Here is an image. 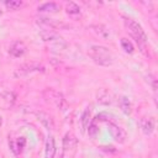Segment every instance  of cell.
Listing matches in <instances>:
<instances>
[{"instance_id":"9a60e30c","label":"cell","mask_w":158,"mask_h":158,"mask_svg":"<svg viewBox=\"0 0 158 158\" xmlns=\"http://www.w3.org/2000/svg\"><path fill=\"white\" fill-rule=\"evenodd\" d=\"M59 10V5L56 2H44L38 6L40 12H57Z\"/></svg>"},{"instance_id":"ac0fdd59","label":"cell","mask_w":158,"mask_h":158,"mask_svg":"<svg viewBox=\"0 0 158 158\" xmlns=\"http://www.w3.org/2000/svg\"><path fill=\"white\" fill-rule=\"evenodd\" d=\"M89 118H90V110L89 109H85L84 112H83V115H81V127H83V130L88 128V126H89Z\"/></svg>"},{"instance_id":"3957f363","label":"cell","mask_w":158,"mask_h":158,"mask_svg":"<svg viewBox=\"0 0 158 158\" xmlns=\"http://www.w3.org/2000/svg\"><path fill=\"white\" fill-rule=\"evenodd\" d=\"M123 21H125V25L127 26V28L130 30L131 35L136 38L137 42H142V43H146L147 42V36H146L142 26L137 21H135V20H132L130 17H125Z\"/></svg>"},{"instance_id":"ffe728a7","label":"cell","mask_w":158,"mask_h":158,"mask_svg":"<svg viewBox=\"0 0 158 158\" xmlns=\"http://www.w3.org/2000/svg\"><path fill=\"white\" fill-rule=\"evenodd\" d=\"M121 46L125 49V52H127V53H132L133 52V44L127 38H122L121 40Z\"/></svg>"},{"instance_id":"52a82bcc","label":"cell","mask_w":158,"mask_h":158,"mask_svg":"<svg viewBox=\"0 0 158 158\" xmlns=\"http://www.w3.org/2000/svg\"><path fill=\"white\" fill-rule=\"evenodd\" d=\"M107 127H109V132H110V135L112 136V138H114L115 141H117V142H120V143L125 142L126 132H125L120 126H117V125H115V123L109 122Z\"/></svg>"},{"instance_id":"2e32d148","label":"cell","mask_w":158,"mask_h":158,"mask_svg":"<svg viewBox=\"0 0 158 158\" xmlns=\"http://www.w3.org/2000/svg\"><path fill=\"white\" fill-rule=\"evenodd\" d=\"M118 105L121 107V110L126 114V115H130L131 111H132V105H131V101L126 98V96H121L118 99Z\"/></svg>"},{"instance_id":"44dd1931","label":"cell","mask_w":158,"mask_h":158,"mask_svg":"<svg viewBox=\"0 0 158 158\" xmlns=\"http://www.w3.org/2000/svg\"><path fill=\"white\" fill-rule=\"evenodd\" d=\"M89 128H88V133H89V136L90 137H96V135H98V132H99V128H98V126L94 123V122H91V123H89V126H88Z\"/></svg>"},{"instance_id":"4fadbf2b","label":"cell","mask_w":158,"mask_h":158,"mask_svg":"<svg viewBox=\"0 0 158 158\" xmlns=\"http://www.w3.org/2000/svg\"><path fill=\"white\" fill-rule=\"evenodd\" d=\"M65 11H67V14H68L69 16H72V17H78V16H80V7H79L78 4L73 2V1L67 2V5H65Z\"/></svg>"},{"instance_id":"d6986e66","label":"cell","mask_w":158,"mask_h":158,"mask_svg":"<svg viewBox=\"0 0 158 158\" xmlns=\"http://www.w3.org/2000/svg\"><path fill=\"white\" fill-rule=\"evenodd\" d=\"M21 5H22V1H20V0H6L5 1V6L10 10H16Z\"/></svg>"},{"instance_id":"6da1fadb","label":"cell","mask_w":158,"mask_h":158,"mask_svg":"<svg viewBox=\"0 0 158 158\" xmlns=\"http://www.w3.org/2000/svg\"><path fill=\"white\" fill-rule=\"evenodd\" d=\"M88 54L99 65L109 67V65L112 64V54L109 51V48H106L104 46H99V44L90 46L89 51H88Z\"/></svg>"},{"instance_id":"5b68a950","label":"cell","mask_w":158,"mask_h":158,"mask_svg":"<svg viewBox=\"0 0 158 158\" xmlns=\"http://www.w3.org/2000/svg\"><path fill=\"white\" fill-rule=\"evenodd\" d=\"M37 23L41 25L42 27H46L47 30H60V28H65V23H63L62 21L54 20V19H49V17H38L37 19Z\"/></svg>"},{"instance_id":"8fae6325","label":"cell","mask_w":158,"mask_h":158,"mask_svg":"<svg viewBox=\"0 0 158 158\" xmlns=\"http://www.w3.org/2000/svg\"><path fill=\"white\" fill-rule=\"evenodd\" d=\"M56 154V141L53 136H49L47 142H46V149H44V156L46 158H53Z\"/></svg>"},{"instance_id":"30bf717a","label":"cell","mask_w":158,"mask_h":158,"mask_svg":"<svg viewBox=\"0 0 158 158\" xmlns=\"http://www.w3.org/2000/svg\"><path fill=\"white\" fill-rule=\"evenodd\" d=\"M139 127L146 136H149L154 130V120L153 118H142L139 121Z\"/></svg>"},{"instance_id":"d4e9b609","label":"cell","mask_w":158,"mask_h":158,"mask_svg":"<svg viewBox=\"0 0 158 158\" xmlns=\"http://www.w3.org/2000/svg\"><path fill=\"white\" fill-rule=\"evenodd\" d=\"M0 15H1V9H0Z\"/></svg>"},{"instance_id":"7c38bea8","label":"cell","mask_w":158,"mask_h":158,"mask_svg":"<svg viewBox=\"0 0 158 158\" xmlns=\"http://www.w3.org/2000/svg\"><path fill=\"white\" fill-rule=\"evenodd\" d=\"M90 30H91L96 36H99L100 38L106 40V38L110 37V32H109V30H107L104 25H93V26L90 27Z\"/></svg>"},{"instance_id":"7a4b0ae2","label":"cell","mask_w":158,"mask_h":158,"mask_svg":"<svg viewBox=\"0 0 158 158\" xmlns=\"http://www.w3.org/2000/svg\"><path fill=\"white\" fill-rule=\"evenodd\" d=\"M40 36H41V38L44 41V42H49L53 47H56V48H58V49H63V48H65V42H64V40L57 33V32H54V31H52V30H41L40 31Z\"/></svg>"},{"instance_id":"8992f818","label":"cell","mask_w":158,"mask_h":158,"mask_svg":"<svg viewBox=\"0 0 158 158\" xmlns=\"http://www.w3.org/2000/svg\"><path fill=\"white\" fill-rule=\"evenodd\" d=\"M33 72H44V67L38 63H25L19 67L16 75H26Z\"/></svg>"},{"instance_id":"277c9868","label":"cell","mask_w":158,"mask_h":158,"mask_svg":"<svg viewBox=\"0 0 158 158\" xmlns=\"http://www.w3.org/2000/svg\"><path fill=\"white\" fill-rule=\"evenodd\" d=\"M43 94H44L46 100H47L48 102H52V104H53L54 106H57L59 110H65V109L68 107V104H67L64 96H63L60 93H58V91H56V90H53V89H47V90H44Z\"/></svg>"},{"instance_id":"9c48e42d","label":"cell","mask_w":158,"mask_h":158,"mask_svg":"<svg viewBox=\"0 0 158 158\" xmlns=\"http://www.w3.org/2000/svg\"><path fill=\"white\" fill-rule=\"evenodd\" d=\"M36 115H37V118L40 120V122L48 130V131H51V130H53L54 128V122H53V118L47 114V112H43V111H38V112H36Z\"/></svg>"},{"instance_id":"603a6c76","label":"cell","mask_w":158,"mask_h":158,"mask_svg":"<svg viewBox=\"0 0 158 158\" xmlns=\"http://www.w3.org/2000/svg\"><path fill=\"white\" fill-rule=\"evenodd\" d=\"M147 81L151 84V86L153 88V90L157 89V79H156L152 74H148V77H147Z\"/></svg>"},{"instance_id":"cb8c5ba5","label":"cell","mask_w":158,"mask_h":158,"mask_svg":"<svg viewBox=\"0 0 158 158\" xmlns=\"http://www.w3.org/2000/svg\"><path fill=\"white\" fill-rule=\"evenodd\" d=\"M16 143H17V149H19V151H21V149L25 147V144H26V139H25L23 137H20V138L17 139V142H16Z\"/></svg>"},{"instance_id":"5bb4252c","label":"cell","mask_w":158,"mask_h":158,"mask_svg":"<svg viewBox=\"0 0 158 158\" xmlns=\"http://www.w3.org/2000/svg\"><path fill=\"white\" fill-rule=\"evenodd\" d=\"M75 146H77V138L72 133H67L65 137L63 138V147H64V149L69 151V149H73Z\"/></svg>"},{"instance_id":"ba28073f","label":"cell","mask_w":158,"mask_h":158,"mask_svg":"<svg viewBox=\"0 0 158 158\" xmlns=\"http://www.w3.org/2000/svg\"><path fill=\"white\" fill-rule=\"evenodd\" d=\"M9 52H10V54H11L12 57L19 58V57L23 56V53L26 52V46H25L23 42H21V41H16V42H14V43L11 44Z\"/></svg>"},{"instance_id":"7402d4cb","label":"cell","mask_w":158,"mask_h":158,"mask_svg":"<svg viewBox=\"0 0 158 158\" xmlns=\"http://www.w3.org/2000/svg\"><path fill=\"white\" fill-rule=\"evenodd\" d=\"M15 98H16V96H15V94H14L12 91H6V93L4 94V99H5L6 101L11 102V104L15 101Z\"/></svg>"},{"instance_id":"e0dca14e","label":"cell","mask_w":158,"mask_h":158,"mask_svg":"<svg viewBox=\"0 0 158 158\" xmlns=\"http://www.w3.org/2000/svg\"><path fill=\"white\" fill-rule=\"evenodd\" d=\"M98 101L102 105H110L111 104V95L106 91V90H101L100 93H98Z\"/></svg>"}]
</instances>
